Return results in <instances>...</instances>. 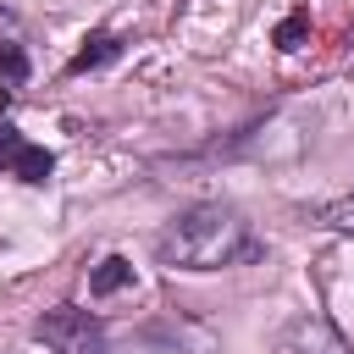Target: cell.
<instances>
[{
    "label": "cell",
    "mask_w": 354,
    "mask_h": 354,
    "mask_svg": "<svg viewBox=\"0 0 354 354\" xmlns=\"http://www.w3.org/2000/svg\"><path fill=\"white\" fill-rule=\"evenodd\" d=\"M155 254L171 271H227V266L254 260L260 238L232 205H188L183 216L166 221V232L155 238Z\"/></svg>",
    "instance_id": "6da1fadb"
},
{
    "label": "cell",
    "mask_w": 354,
    "mask_h": 354,
    "mask_svg": "<svg viewBox=\"0 0 354 354\" xmlns=\"http://www.w3.org/2000/svg\"><path fill=\"white\" fill-rule=\"evenodd\" d=\"M33 343L50 354H105V326L77 304H55L33 321Z\"/></svg>",
    "instance_id": "7a4b0ae2"
},
{
    "label": "cell",
    "mask_w": 354,
    "mask_h": 354,
    "mask_svg": "<svg viewBox=\"0 0 354 354\" xmlns=\"http://www.w3.org/2000/svg\"><path fill=\"white\" fill-rule=\"evenodd\" d=\"M0 171H11V177L33 183V188H44V183H50V171H55V155H50L44 144L22 138L11 122H0Z\"/></svg>",
    "instance_id": "3957f363"
},
{
    "label": "cell",
    "mask_w": 354,
    "mask_h": 354,
    "mask_svg": "<svg viewBox=\"0 0 354 354\" xmlns=\"http://www.w3.org/2000/svg\"><path fill=\"white\" fill-rule=\"evenodd\" d=\"M277 354H354V348L337 337V326H332V321H321V315H299V321H288V326H282Z\"/></svg>",
    "instance_id": "277c9868"
},
{
    "label": "cell",
    "mask_w": 354,
    "mask_h": 354,
    "mask_svg": "<svg viewBox=\"0 0 354 354\" xmlns=\"http://www.w3.org/2000/svg\"><path fill=\"white\" fill-rule=\"evenodd\" d=\"M116 55H122L116 33H111V28H94V33L83 39V50H77V55L66 61V72H72V77H83V72H100V66H111Z\"/></svg>",
    "instance_id": "5b68a950"
},
{
    "label": "cell",
    "mask_w": 354,
    "mask_h": 354,
    "mask_svg": "<svg viewBox=\"0 0 354 354\" xmlns=\"http://www.w3.org/2000/svg\"><path fill=\"white\" fill-rule=\"evenodd\" d=\"M122 288H133V260H127V254H105V260L88 271V293H94V299H111V293H122Z\"/></svg>",
    "instance_id": "8992f818"
},
{
    "label": "cell",
    "mask_w": 354,
    "mask_h": 354,
    "mask_svg": "<svg viewBox=\"0 0 354 354\" xmlns=\"http://www.w3.org/2000/svg\"><path fill=\"white\" fill-rule=\"evenodd\" d=\"M22 83H28V50L6 39V44H0V100H11Z\"/></svg>",
    "instance_id": "52a82bcc"
},
{
    "label": "cell",
    "mask_w": 354,
    "mask_h": 354,
    "mask_svg": "<svg viewBox=\"0 0 354 354\" xmlns=\"http://www.w3.org/2000/svg\"><path fill=\"white\" fill-rule=\"evenodd\" d=\"M315 221H321V227H332V232H354V194H343V199L321 205V210H315Z\"/></svg>",
    "instance_id": "ba28073f"
},
{
    "label": "cell",
    "mask_w": 354,
    "mask_h": 354,
    "mask_svg": "<svg viewBox=\"0 0 354 354\" xmlns=\"http://www.w3.org/2000/svg\"><path fill=\"white\" fill-rule=\"evenodd\" d=\"M310 33V11H293L277 22V50H299V39Z\"/></svg>",
    "instance_id": "9c48e42d"
}]
</instances>
